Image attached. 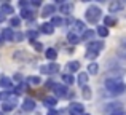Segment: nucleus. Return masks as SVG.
I'll use <instances>...</instances> for the list:
<instances>
[{"label": "nucleus", "instance_id": "11", "mask_svg": "<svg viewBox=\"0 0 126 115\" xmlns=\"http://www.w3.org/2000/svg\"><path fill=\"white\" fill-rule=\"evenodd\" d=\"M0 86H2L3 90H11L13 88V82L10 80L8 77H3L2 75V77H0Z\"/></svg>", "mask_w": 126, "mask_h": 115}, {"label": "nucleus", "instance_id": "6", "mask_svg": "<svg viewBox=\"0 0 126 115\" xmlns=\"http://www.w3.org/2000/svg\"><path fill=\"white\" fill-rule=\"evenodd\" d=\"M126 74L125 69L118 67V69H112V70L107 72V75H105V78H120V80H123V75Z\"/></svg>", "mask_w": 126, "mask_h": 115}, {"label": "nucleus", "instance_id": "28", "mask_svg": "<svg viewBox=\"0 0 126 115\" xmlns=\"http://www.w3.org/2000/svg\"><path fill=\"white\" fill-rule=\"evenodd\" d=\"M97 72H99V66L96 64V62H91V64H88V74L96 75Z\"/></svg>", "mask_w": 126, "mask_h": 115}, {"label": "nucleus", "instance_id": "17", "mask_svg": "<svg viewBox=\"0 0 126 115\" xmlns=\"http://www.w3.org/2000/svg\"><path fill=\"white\" fill-rule=\"evenodd\" d=\"M88 74H86V72H80V74H78V78H77V82H78V85H80L81 88L83 86H86V83H88Z\"/></svg>", "mask_w": 126, "mask_h": 115}, {"label": "nucleus", "instance_id": "10", "mask_svg": "<svg viewBox=\"0 0 126 115\" xmlns=\"http://www.w3.org/2000/svg\"><path fill=\"white\" fill-rule=\"evenodd\" d=\"M22 109H24L26 112H32V110L35 109V101L31 99V98H27V99L22 102Z\"/></svg>", "mask_w": 126, "mask_h": 115}, {"label": "nucleus", "instance_id": "33", "mask_svg": "<svg viewBox=\"0 0 126 115\" xmlns=\"http://www.w3.org/2000/svg\"><path fill=\"white\" fill-rule=\"evenodd\" d=\"M37 37H38V32H37V31H29V32H27V38L31 40V43H34Z\"/></svg>", "mask_w": 126, "mask_h": 115}, {"label": "nucleus", "instance_id": "46", "mask_svg": "<svg viewBox=\"0 0 126 115\" xmlns=\"http://www.w3.org/2000/svg\"><path fill=\"white\" fill-rule=\"evenodd\" d=\"M5 21V15H2V13H0V22H3Z\"/></svg>", "mask_w": 126, "mask_h": 115}, {"label": "nucleus", "instance_id": "29", "mask_svg": "<svg viewBox=\"0 0 126 115\" xmlns=\"http://www.w3.org/2000/svg\"><path fill=\"white\" fill-rule=\"evenodd\" d=\"M97 35L102 37V38L107 37V35H109V29L105 27V26H97Z\"/></svg>", "mask_w": 126, "mask_h": 115}, {"label": "nucleus", "instance_id": "8", "mask_svg": "<svg viewBox=\"0 0 126 115\" xmlns=\"http://www.w3.org/2000/svg\"><path fill=\"white\" fill-rule=\"evenodd\" d=\"M121 109H123V107H121V104L118 102V101H115V102H109L107 106L104 107V112L109 115V114H113V112H117V110H121Z\"/></svg>", "mask_w": 126, "mask_h": 115}, {"label": "nucleus", "instance_id": "19", "mask_svg": "<svg viewBox=\"0 0 126 115\" xmlns=\"http://www.w3.org/2000/svg\"><path fill=\"white\" fill-rule=\"evenodd\" d=\"M13 35H15V32H13V29H10V27H6V29L2 31L3 40H13Z\"/></svg>", "mask_w": 126, "mask_h": 115}, {"label": "nucleus", "instance_id": "4", "mask_svg": "<svg viewBox=\"0 0 126 115\" xmlns=\"http://www.w3.org/2000/svg\"><path fill=\"white\" fill-rule=\"evenodd\" d=\"M86 48H88V51L101 53V51L104 50V42H102V40H91V42H88Z\"/></svg>", "mask_w": 126, "mask_h": 115}, {"label": "nucleus", "instance_id": "42", "mask_svg": "<svg viewBox=\"0 0 126 115\" xmlns=\"http://www.w3.org/2000/svg\"><path fill=\"white\" fill-rule=\"evenodd\" d=\"M109 115H126V112H125V109H121V110H117V112L109 114Z\"/></svg>", "mask_w": 126, "mask_h": 115}, {"label": "nucleus", "instance_id": "40", "mask_svg": "<svg viewBox=\"0 0 126 115\" xmlns=\"http://www.w3.org/2000/svg\"><path fill=\"white\" fill-rule=\"evenodd\" d=\"M97 56H99V53H94V51H88V53L85 54L86 59H96Z\"/></svg>", "mask_w": 126, "mask_h": 115}, {"label": "nucleus", "instance_id": "34", "mask_svg": "<svg viewBox=\"0 0 126 115\" xmlns=\"http://www.w3.org/2000/svg\"><path fill=\"white\" fill-rule=\"evenodd\" d=\"M21 18L32 19V18H34V15H32V11H29V10H22V11H21Z\"/></svg>", "mask_w": 126, "mask_h": 115}, {"label": "nucleus", "instance_id": "13", "mask_svg": "<svg viewBox=\"0 0 126 115\" xmlns=\"http://www.w3.org/2000/svg\"><path fill=\"white\" fill-rule=\"evenodd\" d=\"M40 32L49 35V34H53V32H54V27L51 26V22H43V24H40Z\"/></svg>", "mask_w": 126, "mask_h": 115}, {"label": "nucleus", "instance_id": "24", "mask_svg": "<svg viewBox=\"0 0 126 115\" xmlns=\"http://www.w3.org/2000/svg\"><path fill=\"white\" fill-rule=\"evenodd\" d=\"M115 24H117V19H115V18H112V16H105V18H104V26H105V27H112V26H115Z\"/></svg>", "mask_w": 126, "mask_h": 115}, {"label": "nucleus", "instance_id": "44", "mask_svg": "<svg viewBox=\"0 0 126 115\" xmlns=\"http://www.w3.org/2000/svg\"><path fill=\"white\" fill-rule=\"evenodd\" d=\"M32 5H34V6H40L42 2H38V0H34V2H32Z\"/></svg>", "mask_w": 126, "mask_h": 115}, {"label": "nucleus", "instance_id": "31", "mask_svg": "<svg viewBox=\"0 0 126 115\" xmlns=\"http://www.w3.org/2000/svg\"><path fill=\"white\" fill-rule=\"evenodd\" d=\"M64 24V19L62 18H59V16H53L51 18V26L54 27V26H62Z\"/></svg>", "mask_w": 126, "mask_h": 115}, {"label": "nucleus", "instance_id": "36", "mask_svg": "<svg viewBox=\"0 0 126 115\" xmlns=\"http://www.w3.org/2000/svg\"><path fill=\"white\" fill-rule=\"evenodd\" d=\"M13 58H15V59H27V56H26V53H24V51H21V50H19V51H15Z\"/></svg>", "mask_w": 126, "mask_h": 115}, {"label": "nucleus", "instance_id": "2", "mask_svg": "<svg viewBox=\"0 0 126 115\" xmlns=\"http://www.w3.org/2000/svg\"><path fill=\"white\" fill-rule=\"evenodd\" d=\"M85 18L88 22H91V24H97V21L102 18V10L99 8L97 5H91L86 8L85 11Z\"/></svg>", "mask_w": 126, "mask_h": 115}, {"label": "nucleus", "instance_id": "12", "mask_svg": "<svg viewBox=\"0 0 126 115\" xmlns=\"http://www.w3.org/2000/svg\"><path fill=\"white\" fill-rule=\"evenodd\" d=\"M125 8V5L121 2H112L110 5H109V11L110 13H117V11H121V10Z\"/></svg>", "mask_w": 126, "mask_h": 115}, {"label": "nucleus", "instance_id": "48", "mask_svg": "<svg viewBox=\"0 0 126 115\" xmlns=\"http://www.w3.org/2000/svg\"><path fill=\"white\" fill-rule=\"evenodd\" d=\"M83 115H89V114H83Z\"/></svg>", "mask_w": 126, "mask_h": 115}, {"label": "nucleus", "instance_id": "38", "mask_svg": "<svg viewBox=\"0 0 126 115\" xmlns=\"http://www.w3.org/2000/svg\"><path fill=\"white\" fill-rule=\"evenodd\" d=\"M120 53H121V56L126 58V38L120 42Z\"/></svg>", "mask_w": 126, "mask_h": 115}, {"label": "nucleus", "instance_id": "25", "mask_svg": "<svg viewBox=\"0 0 126 115\" xmlns=\"http://www.w3.org/2000/svg\"><path fill=\"white\" fill-rule=\"evenodd\" d=\"M62 82H64V85H74L75 78L72 77L70 74H62Z\"/></svg>", "mask_w": 126, "mask_h": 115}, {"label": "nucleus", "instance_id": "22", "mask_svg": "<svg viewBox=\"0 0 126 115\" xmlns=\"http://www.w3.org/2000/svg\"><path fill=\"white\" fill-rule=\"evenodd\" d=\"M45 56H46V59H49V61H54V59L58 58V51H56L54 48H48L46 53H45Z\"/></svg>", "mask_w": 126, "mask_h": 115}, {"label": "nucleus", "instance_id": "5", "mask_svg": "<svg viewBox=\"0 0 126 115\" xmlns=\"http://www.w3.org/2000/svg\"><path fill=\"white\" fill-rule=\"evenodd\" d=\"M69 114L70 115H83L85 114V107L80 102H72L69 107Z\"/></svg>", "mask_w": 126, "mask_h": 115}, {"label": "nucleus", "instance_id": "41", "mask_svg": "<svg viewBox=\"0 0 126 115\" xmlns=\"http://www.w3.org/2000/svg\"><path fill=\"white\" fill-rule=\"evenodd\" d=\"M32 45H34V48H35L37 51H42V50H43V45L40 43V42H34Z\"/></svg>", "mask_w": 126, "mask_h": 115}, {"label": "nucleus", "instance_id": "3", "mask_svg": "<svg viewBox=\"0 0 126 115\" xmlns=\"http://www.w3.org/2000/svg\"><path fill=\"white\" fill-rule=\"evenodd\" d=\"M53 91H54V98L56 99H58V98H65L69 94L67 86H65V85H61V83H54L53 85Z\"/></svg>", "mask_w": 126, "mask_h": 115}, {"label": "nucleus", "instance_id": "21", "mask_svg": "<svg viewBox=\"0 0 126 115\" xmlns=\"http://www.w3.org/2000/svg\"><path fill=\"white\" fill-rule=\"evenodd\" d=\"M94 35H96V32L93 31V29H86L83 34H81V40H88L89 42L93 37H94Z\"/></svg>", "mask_w": 126, "mask_h": 115}, {"label": "nucleus", "instance_id": "14", "mask_svg": "<svg viewBox=\"0 0 126 115\" xmlns=\"http://www.w3.org/2000/svg\"><path fill=\"white\" fill-rule=\"evenodd\" d=\"M0 13H2V15H13V13H15V8H13L10 3H2V5H0Z\"/></svg>", "mask_w": 126, "mask_h": 115}, {"label": "nucleus", "instance_id": "30", "mask_svg": "<svg viewBox=\"0 0 126 115\" xmlns=\"http://www.w3.org/2000/svg\"><path fill=\"white\" fill-rule=\"evenodd\" d=\"M27 83H31V85H40L42 83V78L37 77V75H31V77H27Z\"/></svg>", "mask_w": 126, "mask_h": 115}, {"label": "nucleus", "instance_id": "43", "mask_svg": "<svg viewBox=\"0 0 126 115\" xmlns=\"http://www.w3.org/2000/svg\"><path fill=\"white\" fill-rule=\"evenodd\" d=\"M46 115H59V112H56V110H53V109H51V110H49V112L46 114Z\"/></svg>", "mask_w": 126, "mask_h": 115}, {"label": "nucleus", "instance_id": "35", "mask_svg": "<svg viewBox=\"0 0 126 115\" xmlns=\"http://www.w3.org/2000/svg\"><path fill=\"white\" fill-rule=\"evenodd\" d=\"M10 24H11L13 27H18V26L21 24V18H18V16H13V18L10 19Z\"/></svg>", "mask_w": 126, "mask_h": 115}, {"label": "nucleus", "instance_id": "45", "mask_svg": "<svg viewBox=\"0 0 126 115\" xmlns=\"http://www.w3.org/2000/svg\"><path fill=\"white\" fill-rule=\"evenodd\" d=\"M19 5H21L22 8H24V6H29V2H21V3H19Z\"/></svg>", "mask_w": 126, "mask_h": 115}, {"label": "nucleus", "instance_id": "32", "mask_svg": "<svg viewBox=\"0 0 126 115\" xmlns=\"http://www.w3.org/2000/svg\"><path fill=\"white\" fill-rule=\"evenodd\" d=\"M10 96H11V93H10V91H2V93H0V101H2L3 104H5V102H8Z\"/></svg>", "mask_w": 126, "mask_h": 115}, {"label": "nucleus", "instance_id": "16", "mask_svg": "<svg viewBox=\"0 0 126 115\" xmlns=\"http://www.w3.org/2000/svg\"><path fill=\"white\" fill-rule=\"evenodd\" d=\"M80 40H81V37H78V34H75V32H69V34H67V42H69V43L77 45Z\"/></svg>", "mask_w": 126, "mask_h": 115}, {"label": "nucleus", "instance_id": "18", "mask_svg": "<svg viewBox=\"0 0 126 115\" xmlns=\"http://www.w3.org/2000/svg\"><path fill=\"white\" fill-rule=\"evenodd\" d=\"M86 29H85V24H83V21H74V31L72 32H75V34H77V32H85Z\"/></svg>", "mask_w": 126, "mask_h": 115}, {"label": "nucleus", "instance_id": "27", "mask_svg": "<svg viewBox=\"0 0 126 115\" xmlns=\"http://www.w3.org/2000/svg\"><path fill=\"white\" fill-rule=\"evenodd\" d=\"M16 106H18L16 102H5V104H2V110L3 112H11Z\"/></svg>", "mask_w": 126, "mask_h": 115}, {"label": "nucleus", "instance_id": "1", "mask_svg": "<svg viewBox=\"0 0 126 115\" xmlns=\"http://www.w3.org/2000/svg\"><path fill=\"white\" fill-rule=\"evenodd\" d=\"M104 85L110 96H118L126 91V83H123V80H120V78H105Z\"/></svg>", "mask_w": 126, "mask_h": 115}, {"label": "nucleus", "instance_id": "37", "mask_svg": "<svg viewBox=\"0 0 126 115\" xmlns=\"http://www.w3.org/2000/svg\"><path fill=\"white\" fill-rule=\"evenodd\" d=\"M22 40H24V34H22V32H15L13 42H22Z\"/></svg>", "mask_w": 126, "mask_h": 115}, {"label": "nucleus", "instance_id": "7", "mask_svg": "<svg viewBox=\"0 0 126 115\" xmlns=\"http://www.w3.org/2000/svg\"><path fill=\"white\" fill-rule=\"evenodd\" d=\"M40 72L42 74H56V72H59V64L51 62V64H48V66H42Z\"/></svg>", "mask_w": 126, "mask_h": 115}, {"label": "nucleus", "instance_id": "39", "mask_svg": "<svg viewBox=\"0 0 126 115\" xmlns=\"http://www.w3.org/2000/svg\"><path fill=\"white\" fill-rule=\"evenodd\" d=\"M24 90H26V83H21V85H18V86L15 88L16 94H21V93H24Z\"/></svg>", "mask_w": 126, "mask_h": 115}, {"label": "nucleus", "instance_id": "47", "mask_svg": "<svg viewBox=\"0 0 126 115\" xmlns=\"http://www.w3.org/2000/svg\"><path fill=\"white\" fill-rule=\"evenodd\" d=\"M3 42H5V40H3V37H2V34H0V45H3Z\"/></svg>", "mask_w": 126, "mask_h": 115}, {"label": "nucleus", "instance_id": "9", "mask_svg": "<svg viewBox=\"0 0 126 115\" xmlns=\"http://www.w3.org/2000/svg\"><path fill=\"white\" fill-rule=\"evenodd\" d=\"M54 11H56V6L53 5V3H48V5L43 6V10H42V16H43V18H48V16H51Z\"/></svg>", "mask_w": 126, "mask_h": 115}, {"label": "nucleus", "instance_id": "23", "mask_svg": "<svg viewBox=\"0 0 126 115\" xmlns=\"http://www.w3.org/2000/svg\"><path fill=\"white\" fill-rule=\"evenodd\" d=\"M67 69H69V72H78V69H80V62H78V61H70L67 64Z\"/></svg>", "mask_w": 126, "mask_h": 115}, {"label": "nucleus", "instance_id": "15", "mask_svg": "<svg viewBox=\"0 0 126 115\" xmlns=\"http://www.w3.org/2000/svg\"><path fill=\"white\" fill-rule=\"evenodd\" d=\"M59 11L64 13V15H70V13L74 11V5H72V3H61Z\"/></svg>", "mask_w": 126, "mask_h": 115}, {"label": "nucleus", "instance_id": "26", "mask_svg": "<svg viewBox=\"0 0 126 115\" xmlns=\"http://www.w3.org/2000/svg\"><path fill=\"white\" fill-rule=\"evenodd\" d=\"M81 94H83V98H85L86 101H89V99H91V96H93L91 88H89L88 85H86V86H83V88H81Z\"/></svg>", "mask_w": 126, "mask_h": 115}, {"label": "nucleus", "instance_id": "20", "mask_svg": "<svg viewBox=\"0 0 126 115\" xmlns=\"http://www.w3.org/2000/svg\"><path fill=\"white\" fill-rule=\"evenodd\" d=\"M43 104H45L46 107H54L56 104H58V99L53 98V96H46L45 99H43Z\"/></svg>", "mask_w": 126, "mask_h": 115}]
</instances>
